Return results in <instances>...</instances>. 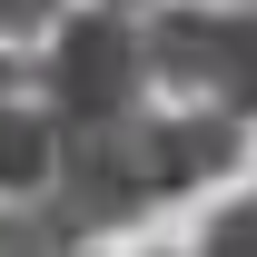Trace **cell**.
<instances>
[{
    "label": "cell",
    "instance_id": "6da1fadb",
    "mask_svg": "<svg viewBox=\"0 0 257 257\" xmlns=\"http://www.w3.org/2000/svg\"><path fill=\"white\" fill-rule=\"evenodd\" d=\"M30 79H40V109L60 128L139 119V109H149V79H159V69H149V20H128V10H79Z\"/></svg>",
    "mask_w": 257,
    "mask_h": 257
},
{
    "label": "cell",
    "instance_id": "7a4b0ae2",
    "mask_svg": "<svg viewBox=\"0 0 257 257\" xmlns=\"http://www.w3.org/2000/svg\"><path fill=\"white\" fill-rule=\"evenodd\" d=\"M149 69L198 109L257 119V10H159L149 20Z\"/></svg>",
    "mask_w": 257,
    "mask_h": 257
},
{
    "label": "cell",
    "instance_id": "3957f363",
    "mask_svg": "<svg viewBox=\"0 0 257 257\" xmlns=\"http://www.w3.org/2000/svg\"><path fill=\"white\" fill-rule=\"evenodd\" d=\"M79 237L89 227L69 218L50 188L40 198H0V257H79Z\"/></svg>",
    "mask_w": 257,
    "mask_h": 257
},
{
    "label": "cell",
    "instance_id": "277c9868",
    "mask_svg": "<svg viewBox=\"0 0 257 257\" xmlns=\"http://www.w3.org/2000/svg\"><path fill=\"white\" fill-rule=\"evenodd\" d=\"M198 257H257V198L218 208V218H208V247H198Z\"/></svg>",
    "mask_w": 257,
    "mask_h": 257
},
{
    "label": "cell",
    "instance_id": "5b68a950",
    "mask_svg": "<svg viewBox=\"0 0 257 257\" xmlns=\"http://www.w3.org/2000/svg\"><path fill=\"white\" fill-rule=\"evenodd\" d=\"M50 20H60V0H0V40H30Z\"/></svg>",
    "mask_w": 257,
    "mask_h": 257
},
{
    "label": "cell",
    "instance_id": "8992f818",
    "mask_svg": "<svg viewBox=\"0 0 257 257\" xmlns=\"http://www.w3.org/2000/svg\"><path fill=\"white\" fill-rule=\"evenodd\" d=\"M10 79H20V69H10V60H0V99H10Z\"/></svg>",
    "mask_w": 257,
    "mask_h": 257
}]
</instances>
